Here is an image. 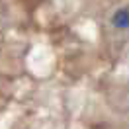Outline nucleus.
Masks as SVG:
<instances>
[{
	"label": "nucleus",
	"instance_id": "nucleus-1",
	"mask_svg": "<svg viewBox=\"0 0 129 129\" xmlns=\"http://www.w3.org/2000/svg\"><path fill=\"white\" fill-rule=\"evenodd\" d=\"M112 22L115 27H119V29H127L129 27V10H117L115 14H113L112 18Z\"/></svg>",
	"mask_w": 129,
	"mask_h": 129
}]
</instances>
